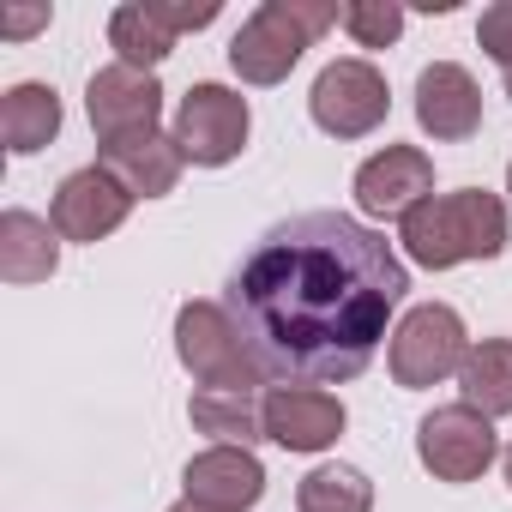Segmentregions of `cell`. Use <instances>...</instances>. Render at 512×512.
<instances>
[{
	"label": "cell",
	"instance_id": "30bf717a",
	"mask_svg": "<svg viewBox=\"0 0 512 512\" xmlns=\"http://www.w3.org/2000/svg\"><path fill=\"white\" fill-rule=\"evenodd\" d=\"M127 211H133V193L103 163H91V169H73L55 187L49 223L61 229V241H103V235H115L127 223Z\"/></svg>",
	"mask_w": 512,
	"mask_h": 512
},
{
	"label": "cell",
	"instance_id": "ac0fdd59",
	"mask_svg": "<svg viewBox=\"0 0 512 512\" xmlns=\"http://www.w3.org/2000/svg\"><path fill=\"white\" fill-rule=\"evenodd\" d=\"M55 133H61V97H55V85L25 79V85H13L7 97H0V139H7L13 157L43 151Z\"/></svg>",
	"mask_w": 512,
	"mask_h": 512
},
{
	"label": "cell",
	"instance_id": "5bb4252c",
	"mask_svg": "<svg viewBox=\"0 0 512 512\" xmlns=\"http://www.w3.org/2000/svg\"><path fill=\"white\" fill-rule=\"evenodd\" d=\"M344 434V404L320 386H272L266 392V440L284 452H326Z\"/></svg>",
	"mask_w": 512,
	"mask_h": 512
},
{
	"label": "cell",
	"instance_id": "7a4b0ae2",
	"mask_svg": "<svg viewBox=\"0 0 512 512\" xmlns=\"http://www.w3.org/2000/svg\"><path fill=\"white\" fill-rule=\"evenodd\" d=\"M398 241L428 272H452L464 260H494L506 247V205L494 193H482V187L434 193L398 223Z\"/></svg>",
	"mask_w": 512,
	"mask_h": 512
},
{
	"label": "cell",
	"instance_id": "4fadbf2b",
	"mask_svg": "<svg viewBox=\"0 0 512 512\" xmlns=\"http://www.w3.org/2000/svg\"><path fill=\"white\" fill-rule=\"evenodd\" d=\"M181 482H187V500L211 512H247L266 494V464L253 458V446H205L199 458H187Z\"/></svg>",
	"mask_w": 512,
	"mask_h": 512
},
{
	"label": "cell",
	"instance_id": "f1b7e54d",
	"mask_svg": "<svg viewBox=\"0 0 512 512\" xmlns=\"http://www.w3.org/2000/svg\"><path fill=\"white\" fill-rule=\"evenodd\" d=\"M506 193H512V169H506Z\"/></svg>",
	"mask_w": 512,
	"mask_h": 512
},
{
	"label": "cell",
	"instance_id": "277c9868",
	"mask_svg": "<svg viewBox=\"0 0 512 512\" xmlns=\"http://www.w3.org/2000/svg\"><path fill=\"white\" fill-rule=\"evenodd\" d=\"M175 356L199 386H260L266 380V368L253 362V350L223 302H187L175 314Z\"/></svg>",
	"mask_w": 512,
	"mask_h": 512
},
{
	"label": "cell",
	"instance_id": "44dd1931",
	"mask_svg": "<svg viewBox=\"0 0 512 512\" xmlns=\"http://www.w3.org/2000/svg\"><path fill=\"white\" fill-rule=\"evenodd\" d=\"M296 512H374V482L356 464H314L296 488Z\"/></svg>",
	"mask_w": 512,
	"mask_h": 512
},
{
	"label": "cell",
	"instance_id": "d6986e66",
	"mask_svg": "<svg viewBox=\"0 0 512 512\" xmlns=\"http://www.w3.org/2000/svg\"><path fill=\"white\" fill-rule=\"evenodd\" d=\"M458 386H464V404L482 410L488 422L494 416H512V338L470 344V356L458 368Z\"/></svg>",
	"mask_w": 512,
	"mask_h": 512
},
{
	"label": "cell",
	"instance_id": "e0dca14e",
	"mask_svg": "<svg viewBox=\"0 0 512 512\" xmlns=\"http://www.w3.org/2000/svg\"><path fill=\"white\" fill-rule=\"evenodd\" d=\"M61 266V229L43 223L37 211H7L0 217V278L7 284H43Z\"/></svg>",
	"mask_w": 512,
	"mask_h": 512
},
{
	"label": "cell",
	"instance_id": "9a60e30c",
	"mask_svg": "<svg viewBox=\"0 0 512 512\" xmlns=\"http://www.w3.org/2000/svg\"><path fill=\"white\" fill-rule=\"evenodd\" d=\"M97 163H103L133 199H163V193H175V181H181V169H187L181 145L163 139V133H139V139L97 145Z\"/></svg>",
	"mask_w": 512,
	"mask_h": 512
},
{
	"label": "cell",
	"instance_id": "ffe728a7",
	"mask_svg": "<svg viewBox=\"0 0 512 512\" xmlns=\"http://www.w3.org/2000/svg\"><path fill=\"white\" fill-rule=\"evenodd\" d=\"M109 49L121 55V67L151 73V67H163L175 55V37L151 19L145 0H127V7H115V19H109Z\"/></svg>",
	"mask_w": 512,
	"mask_h": 512
},
{
	"label": "cell",
	"instance_id": "83f0119b",
	"mask_svg": "<svg viewBox=\"0 0 512 512\" xmlns=\"http://www.w3.org/2000/svg\"><path fill=\"white\" fill-rule=\"evenodd\" d=\"M500 79H506V97H512V67H506V73H500Z\"/></svg>",
	"mask_w": 512,
	"mask_h": 512
},
{
	"label": "cell",
	"instance_id": "d4e9b609",
	"mask_svg": "<svg viewBox=\"0 0 512 512\" xmlns=\"http://www.w3.org/2000/svg\"><path fill=\"white\" fill-rule=\"evenodd\" d=\"M37 25H49V7H31V13H13V19H7V37H31Z\"/></svg>",
	"mask_w": 512,
	"mask_h": 512
},
{
	"label": "cell",
	"instance_id": "2e32d148",
	"mask_svg": "<svg viewBox=\"0 0 512 512\" xmlns=\"http://www.w3.org/2000/svg\"><path fill=\"white\" fill-rule=\"evenodd\" d=\"M193 428L217 446H253L266 440V392L260 386H199L187 404Z\"/></svg>",
	"mask_w": 512,
	"mask_h": 512
},
{
	"label": "cell",
	"instance_id": "8992f818",
	"mask_svg": "<svg viewBox=\"0 0 512 512\" xmlns=\"http://www.w3.org/2000/svg\"><path fill=\"white\" fill-rule=\"evenodd\" d=\"M416 458L434 482H476L494 458H500V434L482 410L458 404H434L416 428Z\"/></svg>",
	"mask_w": 512,
	"mask_h": 512
},
{
	"label": "cell",
	"instance_id": "7402d4cb",
	"mask_svg": "<svg viewBox=\"0 0 512 512\" xmlns=\"http://www.w3.org/2000/svg\"><path fill=\"white\" fill-rule=\"evenodd\" d=\"M338 25L356 37V49H392L404 31V7H392V0H350V7H338Z\"/></svg>",
	"mask_w": 512,
	"mask_h": 512
},
{
	"label": "cell",
	"instance_id": "4316f807",
	"mask_svg": "<svg viewBox=\"0 0 512 512\" xmlns=\"http://www.w3.org/2000/svg\"><path fill=\"white\" fill-rule=\"evenodd\" d=\"M500 464H506V482H512V446H506V452H500Z\"/></svg>",
	"mask_w": 512,
	"mask_h": 512
},
{
	"label": "cell",
	"instance_id": "7c38bea8",
	"mask_svg": "<svg viewBox=\"0 0 512 512\" xmlns=\"http://www.w3.org/2000/svg\"><path fill=\"white\" fill-rule=\"evenodd\" d=\"M416 121L440 145L476 139V127H482V85L470 79V67H458V61L422 67V79H416Z\"/></svg>",
	"mask_w": 512,
	"mask_h": 512
},
{
	"label": "cell",
	"instance_id": "6da1fadb",
	"mask_svg": "<svg viewBox=\"0 0 512 512\" xmlns=\"http://www.w3.org/2000/svg\"><path fill=\"white\" fill-rule=\"evenodd\" d=\"M404 296L410 272L380 229L344 211H302L253 241L223 308L272 380L326 386L374 362Z\"/></svg>",
	"mask_w": 512,
	"mask_h": 512
},
{
	"label": "cell",
	"instance_id": "3957f363",
	"mask_svg": "<svg viewBox=\"0 0 512 512\" xmlns=\"http://www.w3.org/2000/svg\"><path fill=\"white\" fill-rule=\"evenodd\" d=\"M338 25L332 0H266L235 37H229V67L241 85H284L296 61Z\"/></svg>",
	"mask_w": 512,
	"mask_h": 512
},
{
	"label": "cell",
	"instance_id": "52a82bcc",
	"mask_svg": "<svg viewBox=\"0 0 512 512\" xmlns=\"http://www.w3.org/2000/svg\"><path fill=\"white\" fill-rule=\"evenodd\" d=\"M308 109H314V127H320V133H332V139H368V133L386 121L392 91H386V73H380L374 61L344 55V61H332V67L314 79Z\"/></svg>",
	"mask_w": 512,
	"mask_h": 512
},
{
	"label": "cell",
	"instance_id": "484cf974",
	"mask_svg": "<svg viewBox=\"0 0 512 512\" xmlns=\"http://www.w3.org/2000/svg\"><path fill=\"white\" fill-rule=\"evenodd\" d=\"M169 512H211V506H199V500H181V506H169Z\"/></svg>",
	"mask_w": 512,
	"mask_h": 512
},
{
	"label": "cell",
	"instance_id": "9c48e42d",
	"mask_svg": "<svg viewBox=\"0 0 512 512\" xmlns=\"http://www.w3.org/2000/svg\"><path fill=\"white\" fill-rule=\"evenodd\" d=\"M85 115H91L97 145L157 133L163 85H157V73H139V67H121V61H115V67L91 73V85H85Z\"/></svg>",
	"mask_w": 512,
	"mask_h": 512
},
{
	"label": "cell",
	"instance_id": "cb8c5ba5",
	"mask_svg": "<svg viewBox=\"0 0 512 512\" xmlns=\"http://www.w3.org/2000/svg\"><path fill=\"white\" fill-rule=\"evenodd\" d=\"M476 43H482V55L500 61V73L512 67V0H494V7H482V19H476Z\"/></svg>",
	"mask_w": 512,
	"mask_h": 512
},
{
	"label": "cell",
	"instance_id": "8fae6325",
	"mask_svg": "<svg viewBox=\"0 0 512 512\" xmlns=\"http://www.w3.org/2000/svg\"><path fill=\"white\" fill-rule=\"evenodd\" d=\"M422 199H434V157L416 145H386L356 169V205L368 217H410Z\"/></svg>",
	"mask_w": 512,
	"mask_h": 512
},
{
	"label": "cell",
	"instance_id": "5b68a950",
	"mask_svg": "<svg viewBox=\"0 0 512 512\" xmlns=\"http://www.w3.org/2000/svg\"><path fill=\"white\" fill-rule=\"evenodd\" d=\"M464 356H470V338H464L458 308H446V302L410 308V314L398 320V332H392V350H386L392 380H398L404 392H422V386L452 380V374L464 368Z\"/></svg>",
	"mask_w": 512,
	"mask_h": 512
},
{
	"label": "cell",
	"instance_id": "603a6c76",
	"mask_svg": "<svg viewBox=\"0 0 512 512\" xmlns=\"http://www.w3.org/2000/svg\"><path fill=\"white\" fill-rule=\"evenodd\" d=\"M145 7H151V19L169 31V37H181V31H205L223 7H217V0H145Z\"/></svg>",
	"mask_w": 512,
	"mask_h": 512
},
{
	"label": "cell",
	"instance_id": "ba28073f",
	"mask_svg": "<svg viewBox=\"0 0 512 512\" xmlns=\"http://www.w3.org/2000/svg\"><path fill=\"white\" fill-rule=\"evenodd\" d=\"M247 127H253V109H247L241 91H229V85H193V91L181 97V109H175V133H169V139L181 145L187 163L223 169V163L241 157Z\"/></svg>",
	"mask_w": 512,
	"mask_h": 512
}]
</instances>
